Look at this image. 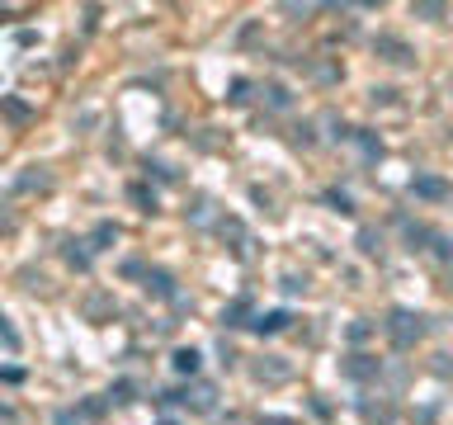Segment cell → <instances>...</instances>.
I'll return each instance as SVG.
<instances>
[{
	"label": "cell",
	"instance_id": "obj_2",
	"mask_svg": "<svg viewBox=\"0 0 453 425\" xmlns=\"http://www.w3.org/2000/svg\"><path fill=\"white\" fill-rule=\"evenodd\" d=\"M340 373H345V378H359V383H364V378H378V359L373 354H349Z\"/></svg>",
	"mask_w": 453,
	"mask_h": 425
},
{
	"label": "cell",
	"instance_id": "obj_17",
	"mask_svg": "<svg viewBox=\"0 0 453 425\" xmlns=\"http://www.w3.org/2000/svg\"><path fill=\"white\" fill-rule=\"evenodd\" d=\"M66 260H71V265H80V269L90 265V255H85V251H76V246H71V251H66Z\"/></svg>",
	"mask_w": 453,
	"mask_h": 425
},
{
	"label": "cell",
	"instance_id": "obj_1",
	"mask_svg": "<svg viewBox=\"0 0 453 425\" xmlns=\"http://www.w3.org/2000/svg\"><path fill=\"white\" fill-rule=\"evenodd\" d=\"M420 336H425V317H420V312H406V307H397V312L387 317V341H392L397 350H411Z\"/></svg>",
	"mask_w": 453,
	"mask_h": 425
},
{
	"label": "cell",
	"instance_id": "obj_10",
	"mask_svg": "<svg viewBox=\"0 0 453 425\" xmlns=\"http://www.w3.org/2000/svg\"><path fill=\"white\" fill-rule=\"evenodd\" d=\"M246 312H250V307H246V302H232V307H227V312H222V321H227V326H246Z\"/></svg>",
	"mask_w": 453,
	"mask_h": 425
},
{
	"label": "cell",
	"instance_id": "obj_6",
	"mask_svg": "<svg viewBox=\"0 0 453 425\" xmlns=\"http://www.w3.org/2000/svg\"><path fill=\"white\" fill-rule=\"evenodd\" d=\"M255 378H260V383H284V378H288V369H284V364H260V369H255Z\"/></svg>",
	"mask_w": 453,
	"mask_h": 425
},
{
	"label": "cell",
	"instance_id": "obj_15",
	"mask_svg": "<svg viewBox=\"0 0 453 425\" xmlns=\"http://www.w3.org/2000/svg\"><path fill=\"white\" fill-rule=\"evenodd\" d=\"M326 199H331V204H335V208H340V212H354V204H349L345 194H335V189H331V194H326Z\"/></svg>",
	"mask_w": 453,
	"mask_h": 425
},
{
	"label": "cell",
	"instance_id": "obj_11",
	"mask_svg": "<svg viewBox=\"0 0 453 425\" xmlns=\"http://www.w3.org/2000/svg\"><path fill=\"white\" fill-rule=\"evenodd\" d=\"M0 345H5V350H19V336H15V326H10L5 317H0Z\"/></svg>",
	"mask_w": 453,
	"mask_h": 425
},
{
	"label": "cell",
	"instance_id": "obj_12",
	"mask_svg": "<svg viewBox=\"0 0 453 425\" xmlns=\"http://www.w3.org/2000/svg\"><path fill=\"white\" fill-rule=\"evenodd\" d=\"M109 401H133V383H113L109 388Z\"/></svg>",
	"mask_w": 453,
	"mask_h": 425
},
{
	"label": "cell",
	"instance_id": "obj_9",
	"mask_svg": "<svg viewBox=\"0 0 453 425\" xmlns=\"http://www.w3.org/2000/svg\"><path fill=\"white\" fill-rule=\"evenodd\" d=\"M378 48H382V53H392V57H387V62H411V53H406V48H401L397 38H382V43H378Z\"/></svg>",
	"mask_w": 453,
	"mask_h": 425
},
{
	"label": "cell",
	"instance_id": "obj_3",
	"mask_svg": "<svg viewBox=\"0 0 453 425\" xmlns=\"http://www.w3.org/2000/svg\"><path fill=\"white\" fill-rule=\"evenodd\" d=\"M411 189H416V199H449V185L439 175H416Z\"/></svg>",
	"mask_w": 453,
	"mask_h": 425
},
{
	"label": "cell",
	"instance_id": "obj_16",
	"mask_svg": "<svg viewBox=\"0 0 453 425\" xmlns=\"http://www.w3.org/2000/svg\"><path fill=\"white\" fill-rule=\"evenodd\" d=\"M416 15H425V19H439V15H444V5H416Z\"/></svg>",
	"mask_w": 453,
	"mask_h": 425
},
{
	"label": "cell",
	"instance_id": "obj_7",
	"mask_svg": "<svg viewBox=\"0 0 453 425\" xmlns=\"http://www.w3.org/2000/svg\"><path fill=\"white\" fill-rule=\"evenodd\" d=\"M109 241H118V227H113V222H100V227H95V251H104Z\"/></svg>",
	"mask_w": 453,
	"mask_h": 425
},
{
	"label": "cell",
	"instance_id": "obj_4",
	"mask_svg": "<svg viewBox=\"0 0 453 425\" xmlns=\"http://www.w3.org/2000/svg\"><path fill=\"white\" fill-rule=\"evenodd\" d=\"M284 326H288V312H260V317L250 321V331H255V336H279Z\"/></svg>",
	"mask_w": 453,
	"mask_h": 425
},
{
	"label": "cell",
	"instance_id": "obj_5",
	"mask_svg": "<svg viewBox=\"0 0 453 425\" xmlns=\"http://www.w3.org/2000/svg\"><path fill=\"white\" fill-rule=\"evenodd\" d=\"M198 359H203V354H198L194 345H185V350H175V354H170V364H175V373H189V378L198 373Z\"/></svg>",
	"mask_w": 453,
	"mask_h": 425
},
{
	"label": "cell",
	"instance_id": "obj_13",
	"mask_svg": "<svg viewBox=\"0 0 453 425\" xmlns=\"http://www.w3.org/2000/svg\"><path fill=\"white\" fill-rule=\"evenodd\" d=\"M133 199H137V204H142V208H147V212L156 208V194H147V189H142V185H133Z\"/></svg>",
	"mask_w": 453,
	"mask_h": 425
},
{
	"label": "cell",
	"instance_id": "obj_14",
	"mask_svg": "<svg viewBox=\"0 0 453 425\" xmlns=\"http://www.w3.org/2000/svg\"><path fill=\"white\" fill-rule=\"evenodd\" d=\"M369 336H373L369 321H354V326H349V341H369Z\"/></svg>",
	"mask_w": 453,
	"mask_h": 425
},
{
	"label": "cell",
	"instance_id": "obj_19",
	"mask_svg": "<svg viewBox=\"0 0 453 425\" xmlns=\"http://www.w3.org/2000/svg\"><path fill=\"white\" fill-rule=\"evenodd\" d=\"M160 425H180V421H160Z\"/></svg>",
	"mask_w": 453,
	"mask_h": 425
},
{
	"label": "cell",
	"instance_id": "obj_18",
	"mask_svg": "<svg viewBox=\"0 0 453 425\" xmlns=\"http://www.w3.org/2000/svg\"><path fill=\"white\" fill-rule=\"evenodd\" d=\"M260 425H297V421H284V416H265Z\"/></svg>",
	"mask_w": 453,
	"mask_h": 425
},
{
	"label": "cell",
	"instance_id": "obj_8",
	"mask_svg": "<svg viewBox=\"0 0 453 425\" xmlns=\"http://www.w3.org/2000/svg\"><path fill=\"white\" fill-rule=\"evenodd\" d=\"M147 289L156 293V298H170V293H175L170 289V274H147Z\"/></svg>",
	"mask_w": 453,
	"mask_h": 425
}]
</instances>
